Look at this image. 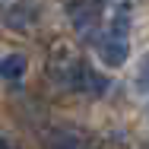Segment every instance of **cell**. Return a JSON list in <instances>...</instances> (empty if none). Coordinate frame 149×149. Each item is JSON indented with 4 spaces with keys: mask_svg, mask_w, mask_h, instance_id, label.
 Listing matches in <instances>:
<instances>
[{
    "mask_svg": "<svg viewBox=\"0 0 149 149\" xmlns=\"http://www.w3.org/2000/svg\"><path fill=\"white\" fill-rule=\"evenodd\" d=\"M95 51H98V60L111 70L127 60V54H130V13H127V6L114 10L108 29L95 38Z\"/></svg>",
    "mask_w": 149,
    "mask_h": 149,
    "instance_id": "obj_1",
    "label": "cell"
},
{
    "mask_svg": "<svg viewBox=\"0 0 149 149\" xmlns=\"http://www.w3.org/2000/svg\"><path fill=\"white\" fill-rule=\"evenodd\" d=\"M70 89L83 92V95H105L108 92V79L98 70H92L86 60H76L70 67Z\"/></svg>",
    "mask_w": 149,
    "mask_h": 149,
    "instance_id": "obj_2",
    "label": "cell"
},
{
    "mask_svg": "<svg viewBox=\"0 0 149 149\" xmlns=\"http://www.w3.org/2000/svg\"><path fill=\"white\" fill-rule=\"evenodd\" d=\"M98 0H73L70 3V22H73V29L79 32V35H95L98 29Z\"/></svg>",
    "mask_w": 149,
    "mask_h": 149,
    "instance_id": "obj_3",
    "label": "cell"
},
{
    "mask_svg": "<svg viewBox=\"0 0 149 149\" xmlns=\"http://www.w3.org/2000/svg\"><path fill=\"white\" fill-rule=\"evenodd\" d=\"M26 70H29V63H26L22 54H6V57H0V79H6V83L22 79Z\"/></svg>",
    "mask_w": 149,
    "mask_h": 149,
    "instance_id": "obj_4",
    "label": "cell"
},
{
    "mask_svg": "<svg viewBox=\"0 0 149 149\" xmlns=\"http://www.w3.org/2000/svg\"><path fill=\"white\" fill-rule=\"evenodd\" d=\"M51 149H89V143L76 130H60L57 136H54V143H51Z\"/></svg>",
    "mask_w": 149,
    "mask_h": 149,
    "instance_id": "obj_5",
    "label": "cell"
},
{
    "mask_svg": "<svg viewBox=\"0 0 149 149\" xmlns=\"http://www.w3.org/2000/svg\"><path fill=\"white\" fill-rule=\"evenodd\" d=\"M136 86L143 92H149V54L143 57V63H140V76H136Z\"/></svg>",
    "mask_w": 149,
    "mask_h": 149,
    "instance_id": "obj_6",
    "label": "cell"
},
{
    "mask_svg": "<svg viewBox=\"0 0 149 149\" xmlns=\"http://www.w3.org/2000/svg\"><path fill=\"white\" fill-rule=\"evenodd\" d=\"M0 149H16V146H13V143H10L6 136H0Z\"/></svg>",
    "mask_w": 149,
    "mask_h": 149,
    "instance_id": "obj_7",
    "label": "cell"
}]
</instances>
